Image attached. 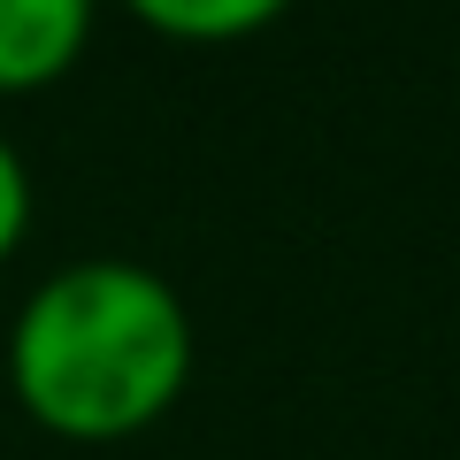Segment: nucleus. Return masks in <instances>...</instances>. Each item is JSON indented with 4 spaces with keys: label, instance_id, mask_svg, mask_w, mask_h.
I'll use <instances>...</instances> for the list:
<instances>
[{
    "label": "nucleus",
    "instance_id": "f257e3e1",
    "mask_svg": "<svg viewBox=\"0 0 460 460\" xmlns=\"http://www.w3.org/2000/svg\"><path fill=\"white\" fill-rule=\"evenodd\" d=\"M8 384L69 445L138 438L192 384V314L146 261H69L16 307Z\"/></svg>",
    "mask_w": 460,
    "mask_h": 460
},
{
    "label": "nucleus",
    "instance_id": "f03ea898",
    "mask_svg": "<svg viewBox=\"0 0 460 460\" xmlns=\"http://www.w3.org/2000/svg\"><path fill=\"white\" fill-rule=\"evenodd\" d=\"M100 0H0V93H47L77 69Z\"/></svg>",
    "mask_w": 460,
    "mask_h": 460
},
{
    "label": "nucleus",
    "instance_id": "7ed1b4c3",
    "mask_svg": "<svg viewBox=\"0 0 460 460\" xmlns=\"http://www.w3.org/2000/svg\"><path fill=\"white\" fill-rule=\"evenodd\" d=\"M123 8L177 47H238V39H261L292 0H123Z\"/></svg>",
    "mask_w": 460,
    "mask_h": 460
},
{
    "label": "nucleus",
    "instance_id": "20e7f679",
    "mask_svg": "<svg viewBox=\"0 0 460 460\" xmlns=\"http://www.w3.org/2000/svg\"><path fill=\"white\" fill-rule=\"evenodd\" d=\"M23 238H31V169H23V154L0 138V261H16Z\"/></svg>",
    "mask_w": 460,
    "mask_h": 460
}]
</instances>
